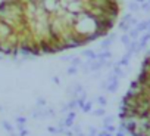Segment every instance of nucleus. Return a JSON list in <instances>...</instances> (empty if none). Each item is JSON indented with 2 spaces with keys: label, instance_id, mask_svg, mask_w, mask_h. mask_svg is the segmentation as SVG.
Here are the masks:
<instances>
[{
  "label": "nucleus",
  "instance_id": "f257e3e1",
  "mask_svg": "<svg viewBox=\"0 0 150 136\" xmlns=\"http://www.w3.org/2000/svg\"><path fill=\"white\" fill-rule=\"evenodd\" d=\"M119 118L131 136H150V50L122 98Z\"/></svg>",
  "mask_w": 150,
  "mask_h": 136
},
{
  "label": "nucleus",
  "instance_id": "7ed1b4c3",
  "mask_svg": "<svg viewBox=\"0 0 150 136\" xmlns=\"http://www.w3.org/2000/svg\"><path fill=\"white\" fill-rule=\"evenodd\" d=\"M137 2H143V0H137Z\"/></svg>",
  "mask_w": 150,
  "mask_h": 136
},
{
  "label": "nucleus",
  "instance_id": "f03ea898",
  "mask_svg": "<svg viewBox=\"0 0 150 136\" xmlns=\"http://www.w3.org/2000/svg\"><path fill=\"white\" fill-rule=\"evenodd\" d=\"M135 8H137V6H135L134 3H131V5H129V9H135Z\"/></svg>",
  "mask_w": 150,
  "mask_h": 136
}]
</instances>
